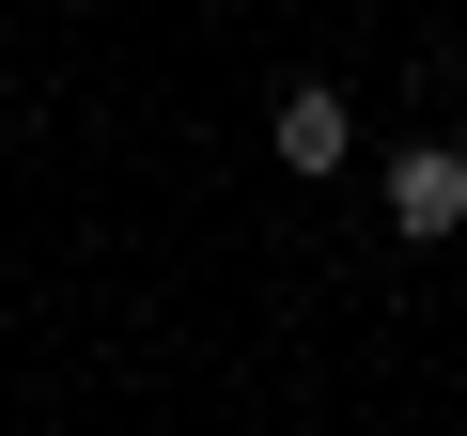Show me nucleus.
I'll list each match as a JSON object with an SVG mask.
<instances>
[{"label":"nucleus","instance_id":"nucleus-1","mask_svg":"<svg viewBox=\"0 0 467 436\" xmlns=\"http://www.w3.org/2000/svg\"><path fill=\"white\" fill-rule=\"evenodd\" d=\"M451 218H467V156L451 140H405L389 156V234H451Z\"/></svg>","mask_w":467,"mask_h":436},{"label":"nucleus","instance_id":"nucleus-2","mask_svg":"<svg viewBox=\"0 0 467 436\" xmlns=\"http://www.w3.org/2000/svg\"><path fill=\"white\" fill-rule=\"evenodd\" d=\"M343 156H358L343 94H281V171H343Z\"/></svg>","mask_w":467,"mask_h":436}]
</instances>
